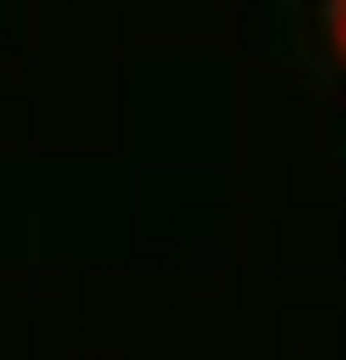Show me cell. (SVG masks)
Returning a JSON list of instances; mask_svg holds the SVG:
<instances>
[{"label": "cell", "instance_id": "6da1fadb", "mask_svg": "<svg viewBox=\"0 0 346 360\" xmlns=\"http://www.w3.org/2000/svg\"><path fill=\"white\" fill-rule=\"evenodd\" d=\"M325 37H332V58L346 65V0H325Z\"/></svg>", "mask_w": 346, "mask_h": 360}]
</instances>
